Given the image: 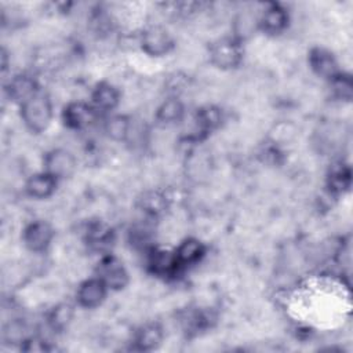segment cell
Wrapping results in <instances>:
<instances>
[{
	"label": "cell",
	"instance_id": "6da1fadb",
	"mask_svg": "<svg viewBox=\"0 0 353 353\" xmlns=\"http://www.w3.org/2000/svg\"><path fill=\"white\" fill-rule=\"evenodd\" d=\"M19 116L25 128L32 134H41L48 130L54 117L51 98L39 91L19 106Z\"/></svg>",
	"mask_w": 353,
	"mask_h": 353
},
{
	"label": "cell",
	"instance_id": "7a4b0ae2",
	"mask_svg": "<svg viewBox=\"0 0 353 353\" xmlns=\"http://www.w3.org/2000/svg\"><path fill=\"white\" fill-rule=\"evenodd\" d=\"M244 57L243 41L232 36L216 39L208 46V59L221 70H233L240 66Z\"/></svg>",
	"mask_w": 353,
	"mask_h": 353
},
{
	"label": "cell",
	"instance_id": "3957f363",
	"mask_svg": "<svg viewBox=\"0 0 353 353\" xmlns=\"http://www.w3.org/2000/svg\"><path fill=\"white\" fill-rule=\"evenodd\" d=\"M95 276L105 283L109 291H121L130 283V274L123 261L110 252L101 256L95 268Z\"/></svg>",
	"mask_w": 353,
	"mask_h": 353
},
{
	"label": "cell",
	"instance_id": "277c9868",
	"mask_svg": "<svg viewBox=\"0 0 353 353\" xmlns=\"http://www.w3.org/2000/svg\"><path fill=\"white\" fill-rule=\"evenodd\" d=\"M141 50L153 58H160L168 55L174 47L175 40L172 34L161 25H150L143 29L138 39Z\"/></svg>",
	"mask_w": 353,
	"mask_h": 353
},
{
	"label": "cell",
	"instance_id": "5b68a950",
	"mask_svg": "<svg viewBox=\"0 0 353 353\" xmlns=\"http://www.w3.org/2000/svg\"><path fill=\"white\" fill-rule=\"evenodd\" d=\"M55 237L52 225L44 219L29 222L22 230V243L25 248L33 254L46 252Z\"/></svg>",
	"mask_w": 353,
	"mask_h": 353
},
{
	"label": "cell",
	"instance_id": "8992f818",
	"mask_svg": "<svg viewBox=\"0 0 353 353\" xmlns=\"http://www.w3.org/2000/svg\"><path fill=\"white\" fill-rule=\"evenodd\" d=\"M43 170L54 175L58 181L70 178L77 170L76 156L65 148H54L43 157Z\"/></svg>",
	"mask_w": 353,
	"mask_h": 353
},
{
	"label": "cell",
	"instance_id": "52a82bcc",
	"mask_svg": "<svg viewBox=\"0 0 353 353\" xmlns=\"http://www.w3.org/2000/svg\"><path fill=\"white\" fill-rule=\"evenodd\" d=\"M146 268L153 276L161 279H171L182 272L175 252L157 247H150L146 251Z\"/></svg>",
	"mask_w": 353,
	"mask_h": 353
},
{
	"label": "cell",
	"instance_id": "ba28073f",
	"mask_svg": "<svg viewBox=\"0 0 353 353\" xmlns=\"http://www.w3.org/2000/svg\"><path fill=\"white\" fill-rule=\"evenodd\" d=\"M290 25L288 10L280 3H269L258 17V30L266 36L276 37L287 30Z\"/></svg>",
	"mask_w": 353,
	"mask_h": 353
},
{
	"label": "cell",
	"instance_id": "9c48e42d",
	"mask_svg": "<svg viewBox=\"0 0 353 353\" xmlns=\"http://www.w3.org/2000/svg\"><path fill=\"white\" fill-rule=\"evenodd\" d=\"M98 112L95 108L83 101H72L66 103L61 112V119L65 127L74 131L88 128L97 120Z\"/></svg>",
	"mask_w": 353,
	"mask_h": 353
},
{
	"label": "cell",
	"instance_id": "30bf717a",
	"mask_svg": "<svg viewBox=\"0 0 353 353\" xmlns=\"http://www.w3.org/2000/svg\"><path fill=\"white\" fill-rule=\"evenodd\" d=\"M108 292L109 288L99 277L85 279L76 290V303L83 309H97L105 302Z\"/></svg>",
	"mask_w": 353,
	"mask_h": 353
},
{
	"label": "cell",
	"instance_id": "8fae6325",
	"mask_svg": "<svg viewBox=\"0 0 353 353\" xmlns=\"http://www.w3.org/2000/svg\"><path fill=\"white\" fill-rule=\"evenodd\" d=\"M307 63L310 70L325 81H330L342 72L334 52L324 47H312L307 52Z\"/></svg>",
	"mask_w": 353,
	"mask_h": 353
},
{
	"label": "cell",
	"instance_id": "7c38bea8",
	"mask_svg": "<svg viewBox=\"0 0 353 353\" xmlns=\"http://www.w3.org/2000/svg\"><path fill=\"white\" fill-rule=\"evenodd\" d=\"M4 91L7 98L21 106L29 98L36 95L40 88L37 80L29 73H18L14 74L4 85Z\"/></svg>",
	"mask_w": 353,
	"mask_h": 353
},
{
	"label": "cell",
	"instance_id": "4fadbf2b",
	"mask_svg": "<svg viewBox=\"0 0 353 353\" xmlns=\"http://www.w3.org/2000/svg\"><path fill=\"white\" fill-rule=\"evenodd\" d=\"M58 182L59 181L54 175L41 170L26 179L23 190L25 194L33 200H47L55 193Z\"/></svg>",
	"mask_w": 353,
	"mask_h": 353
},
{
	"label": "cell",
	"instance_id": "5bb4252c",
	"mask_svg": "<svg viewBox=\"0 0 353 353\" xmlns=\"http://www.w3.org/2000/svg\"><path fill=\"white\" fill-rule=\"evenodd\" d=\"M120 101V90L109 81L97 83L91 91L90 103L95 108L97 112H112L119 106Z\"/></svg>",
	"mask_w": 353,
	"mask_h": 353
},
{
	"label": "cell",
	"instance_id": "9a60e30c",
	"mask_svg": "<svg viewBox=\"0 0 353 353\" xmlns=\"http://www.w3.org/2000/svg\"><path fill=\"white\" fill-rule=\"evenodd\" d=\"M174 252L181 269L183 270L201 262L207 254V245L197 237H186L178 244Z\"/></svg>",
	"mask_w": 353,
	"mask_h": 353
},
{
	"label": "cell",
	"instance_id": "2e32d148",
	"mask_svg": "<svg viewBox=\"0 0 353 353\" xmlns=\"http://www.w3.org/2000/svg\"><path fill=\"white\" fill-rule=\"evenodd\" d=\"M164 341V330L159 323H146L137 330L132 338V349L138 352L156 350Z\"/></svg>",
	"mask_w": 353,
	"mask_h": 353
},
{
	"label": "cell",
	"instance_id": "e0dca14e",
	"mask_svg": "<svg viewBox=\"0 0 353 353\" xmlns=\"http://www.w3.org/2000/svg\"><path fill=\"white\" fill-rule=\"evenodd\" d=\"M350 185H352L350 167L342 161L332 164L325 178L327 192L332 196H341L350 189Z\"/></svg>",
	"mask_w": 353,
	"mask_h": 353
},
{
	"label": "cell",
	"instance_id": "ac0fdd59",
	"mask_svg": "<svg viewBox=\"0 0 353 353\" xmlns=\"http://www.w3.org/2000/svg\"><path fill=\"white\" fill-rule=\"evenodd\" d=\"M185 116V105L176 97L171 95L165 98L156 109L154 119L161 125H174L179 123Z\"/></svg>",
	"mask_w": 353,
	"mask_h": 353
},
{
	"label": "cell",
	"instance_id": "d6986e66",
	"mask_svg": "<svg viewBox=\"0 0 353 353\" xmlns=\"http://www.w3.org/2000/svg\"><path fill=\"white\" fill-rule=\"evenodd\" d=\"M223 120L222 109L215 105H205L196 110L194 121L197 125V131L200 135H208L210 132L215 131L221 127Z\"/></svg>",
	"mask_w": 353,
	"mask_h": 353
},
{
	"label": "cell",
	"instance_id": "ffe728a7",
	"mask_svg": "<svg viewBox=\"0 0 353 353\" xmlns=\"http://www.w3.org/2000/svg\"><path fill=\"white\" fill-rule=\"evenodd\" d=\"M85 241L92 250L108 254V250L113 241V232L102 222H92L85 230Z\"/></svg>",
	"mask_w": 353,
	"mask_h": 353
},
{
	"label": "cell",
	"instance_id": "44dd1931",
	"mask_svg": "<svg viewBox=\"0 0 353 353\" xmlns=\"http://www.w3.org/2000/svg\"><path fill=\"white\" fill-rule=\"evenodd\" d=\"M103 130L108 138H110L112 141L124 142L128 139L132 131V121L125 114H113L106 119Z\"/></svg>",
	"mask_w": 353,
	"mask_h": 353
},
{
	"label": "cell",
	"instance_id": "7402d4cb",
	"mask_svg": "<svg viewBox=\"0 0 353 353\" xmlns=\"http://www.w3.org/2000/svg\"><path fill=\"white\" fill-rule=\"evenodd\" d=\"M73 317H74V306L70 305L69 302H61V303H57L48 312L47 323L52 331L61 332L69 327Z\"/></svg>",
	"mask_w": 353,
	"mask_h": 353
},
{
	"label": "cell",
	"instance_id": "603a6c76",
	"mask_svg": "<svg viewBox=\"0 0 353 353\" xmlns=\"http://www.w3.org/2000/svg\"><path fill=\"white\" fill-rule=\"evenodd\" d=\"M138 204H139L142 214L150 219H154L159 215H161L168 205L167 197L161 192H157V190H150V192L143 193V196L139 199Z\"/></svg>",
	"mask_w": 353,
	"mask_h": 353
},
{
	"label": "cell",
	"instance_id": "cb8c5ba5",
	"mask_svg": "<svg viewBox=\"0 0 353 353\" xmlns=\"http://www.w3.org/2000/svg\"><path fill=\"white\" fill-rule=\"evenodd\" d=\"M328 83L331 97L341 102H350L353 98V80L346 72H339Z\"/></svg>",
	"mask_w": 353,
	"mask_h": 353
}]
</instances>
